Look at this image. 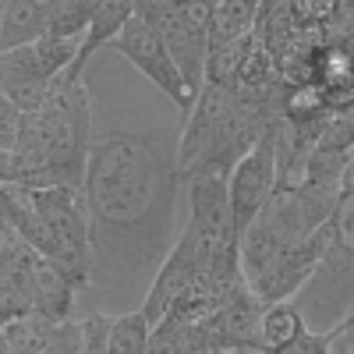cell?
I'll return each instance as SVG.
<instances>
[{
  "mask_svg": "<svg viewBox=\"0 0 354 354\" xmlns=\"http://www.w3.org/2000/svg\"><path fill=\"white\" fill-rule=\"evenodd\" d=\"M149 319L142 315V308L113 315L110 319V354H145L149 344Z\"/></svg>",
  "mask_w": 354,
  "mask_h": 354,
  "instance_id": "obj_15",
  "label": "cell"
},
{
  "mask_svg": "<svg viewBox=\"0 0 354 354\" xmlns=\"http://www.w3.org/2000/svg\"><path fill=\"white\" fill-rule=\"evenodd\" d=\"M15 245H21V238H18V230L11 227V220L4 216V213H0V259H4Z\"/></svg>",
  "mask_w": 354,
  "mask_h": 354,
  "instance_id": "obj_19",
  "label": "cell"
},
{
  "mask_svg": "<svg viewBox=\"0 0 354 354\" xmlns=\"http://www.w3.org/2000/svg\"><path fill=\"white\" fill-rule=\"evenodd\" d=\"M259 4L255 0H213L209 4V50L248 39L255 32Z\"/></svg>",
  "mask_w": 354,
  "mask_h": 354,
  "instance_id": "obj_12",
  "label": "cell"
},
{
  "mask_svg": "<svg viewBox=\"0 0 354 354\" xmlns=\"http://www.w3.org/2000/svg\"><path fill=\"white\" fill-rule=\"evenodd\" d=\"M135 11L156 25V32L181 71L188 96L198 100L209 57V4H174V0H135Z\"/></svg>",
  "mask_w": 354,
  "mask_h": 354,
  "instance_id": "obj_2",
  "label": "cell"
},
{
  "mask_svg": "<svg viewBox=\"0 0 354 354\" xmlns=\"http://www.w3.org/2000/svg\"><path fill=\"white\" fill-rule=\"evenodd\" d=\"M177 142L167 128L93 113V149L85 163V209L93 273V312L124 315L142 308L153 277L177 245L181 198Z\"/></svg>",
  "mask_w": 354,
  "mask_h": 354,
  "instance_id": "obj_1",
  "label": "cell"
},
{
  "mask_svg": "<svg viewBox=\"0 0 354 354\" xmlns=\"http://www.w3.org/2000/svg\"><path fill=\"white\" fill-rule=\"evenodd\" d=\"M135 15V0H100L96 4V15H93V25L88 32L78 39V53H75V64L64 71L68 82H82L85 71L93 68V57L103 50V46H113L121 39L124 25L131 21Z\"/></svg>",
  "mask_w": 354,
  "mask_h": 354,
  "instance_id": "obj_8",
  "label": "cell"
},
{
  "mask_svg": "<svg viewBox=\"0 0 354 354\" xmlns=\"http://www.w3.org/2000/svg\"><path fill=\"white\" fill-rule=\"evenodd\" d=\"M322 252H326V234H322V227H319L308 241L287 248V252L277 259L273 270L266 273V277H259L248 290L255 294L262 305L294 301V294H298V290L312 280V273H315V266H319Z\"/></svg>",
  "mask_w": 354,
  "mask_h": 354,
  "instance_id": "obj_7",
  "label": "cell"
},
{
  "mask_svg": "<svg viewBox=\"0 0 354 354\" xmlns=\"http://www.w3.org/2000/svg\"><path fill=\"white\" fill-rule=\"evenodd\" d=\"M333 351V340L326 333H312V330H301L287 347H280L277 354H330Z\"/></svg>",
  "mask_w": 354,
  "mask_h": 354,
  "instance_id": "obj_17",
  "label": "cell"
},
{
  "mask_svg": "<svg viewBox=\"0 0 354 354\" xmlns=\"http://www.w3.org/2000/svg\"><path fill=\"white\" fill-rule=\"evenodd\" d=\"M50 28V0H0V53L32 46Z\"/></svg>",
  "mask_w": 354,
  "mask_h": 354,
  "instance_id": "obj_10",
  "label": "cell"
},
{
  "mask_svg": "<svg viewBox=\"0 0 354 354\" xmlns=\"http://www.w3.org/2000/svg\"><path fill=\"white\" fill-rule=\"evenodd\" d=\"M75 298H78V287L61 270H53L46 259H39L32 277V312L53 322V326H64V322H71Z\"/></svg>",
  "mask_w": 354,
  "mask_h": 354,
  "instance_id": "obj_11",
  "label": "cell"
},
{
  "mask_svg": "<svg viewBox=\"0 0 354 354\" xmlns=\"http://www.w3.org/2000/svg\"><path fill=\"white\" fill-rule=\"evenodd\" d=\"M301 330H305V319H301L298 308H294V301L266 305L262 315H259V330H255L252 351H259V354H277L280 347H287Z\"/></svg>",
  "mask_w": 354,
  "mask_h": 354,
  "instance_id": "obj_13",
  "label": "cell"
},
{
  "mask_svg": "<svg viewBox=\"0 0 354 354\" xmlns=\"http://www.w3.org/2000/svg\"><path fill=\"white\" fill-rule=\"evenodd\" d=\"M230 216H234V234H241L252 227V220L266 209V202L277 192V142H273V124L266 128V135L241 156V163L230 170Z\"/></svg>",
  "mask_w": 354,
  "mask_h": 354,
  "instance_id": "obj_4",
  "label": "cell"
},
{
  "mask_svg": "<svg viewBox=\"0 0 354 354\" xmlns=\"http://www.w3.org/2000/svg\"><path fill=\"white\" fill-rule=\"evenodd\" d=\"M43 354H82V333H78V322H64V326H57Z\"/></svg>",
  "mask_w": 354,
  "mask_h": 354,
  "instance_id": "obj_18",
  "label": "cell"
},
{
  "mask_svg": "<svg viewBox=\"0 0 354 354\" xmlns=\"http://www.w3.org/2000/svg\"><path fill=\"white\" fill-rule=\"evenodd\" d=\"M230 174H192L185 177L188 192V230L195 234V241L216 245V241H238L234 234V216H230V192H227Z\"/></svg>",
  "mask_w": 354,
  "mask_h": 354,
  "instance_id": "obj_5",
  "label": "cell"
},
{
  "mask_svg": "<svg viewBox=\"0 0 354 354\" xmlns=\"http://www.w3.org/2000/svg\"><path fill=\"white\" fill-rule=\"evenodd\" d=\"M330 340H333V337H330ZM234 354H259V351H234ZM330 354H347V347H344L340 340H333V351H330Z\"/></svg>",
  "mask_w": 354,
  "mask_h": 354,
  "instance_id": "obj_20",
  "label": "cell"
},
{
  "mask_svg": "<svg viewBox=\"0 0 354 354\" xmlns=\"http://www.w3.org/2000/svg\"><path fill=\"white\" fill-rule=\"evenodd\" d=\"M39 259L43 255L36 248H28L25 241L0 259V326L8 319L32 312V277H36Z\"/></svg>",
  "mask_w": 354,
  "mask_h": 354,
  "instance_id": "obj_9",
  "label": "cell"
},
{
  "mask_svg": "<svg viewBox=\"0 0 354 354\" xmlns=\"http://www.w3.org/2000/svg\"><path fill=\"white\" fill-rule=\"evenodd\" d=\"M100 0H50V28L53 39H82L93 25Z\"/></svg>",
  "mask_w": 354,
  "mask_h": 354,
  "instance_id": "obj_14",
  "label": "cell"
},
{
  "mask_svg": "<svg viewBox=\"0 0 354 354\" xmlns=\"http://www.w3.org/2000/svg\"><path fill=\"white\" fill-rule=\"evenodd\" d=\"M113 50L121 53L128 64H135V71H138L145 82H153L160 93H163L177 110H181V121H185L195 100L188 96V88H185V82H181V71H177V64L170 61V53H167V46H163V39H160V32H156V25L135 11L131 21L124 25L121 39L113 43Z\"/></svg>",
  "mask_w": 354,
  "mask_h": 354,
  "instance_id": "obj_3",
  "label": "cell"
},
{
  "mask_svg": "<svg viewBox=\"0 0 354 354\" xmlns=\"http://www.w3.org/2000/svg\"><path fill=\"white\" fill-rule=\"evenodd\" d=\"M21 110L0 93V156H11L15 145H18V135H21Z\"/></svg>",
  "mask_w": 354,
  "mask_h": 354,
  "instance_id": "obj_16",
  "label": "cell"
},
{
  "mask_svg": "<svg viewBox=\"0 0 354 354\" xmlns=\"http://www.w3.org/2000/svg\"><path fill=\"white\" fill-rule=\"evenodd\" d=\"M198 273H202L198 270V248H195L192 230L185 227L181 238H177V245L170 248V255L156 270L153 287H149V294H145V301H142V315L149 319V326H156L163 315L174 312V305L185 298V290L195 283Z\"/></svg>",
  "mask_w": 354,
  "mask_h": 354,
  "instance_id": "obj_6",
  "label": "cell"
}]
</instances>
